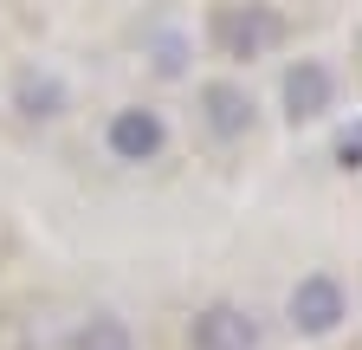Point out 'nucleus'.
Returning <instances> with one entry per match:
<instances>
[{
  "mask_svg": "<svg viewBox=\"0 0 362 350\" xmlns=\"http://www.w3.org/2000/svg\"><path fill=\"white\" fill-rule=\"evenodd\" d=\"M343 318H349V292L330 273H304L285 298V324L298 337H330V331H343Z\"/></svg>",
  "mask_w": 362,
  "mask_h": 350,
  "instance_id": "f257e3e1",
  "label": "nucleus"
},
{
  "mask_svg": "<svg viewBox=\"0 0 362 350\" xmlns=\"http://www.w3.org/2000/svg\"><path fill=\"white\" fill-rule=\"evenodd\" d=\"M279 39H285V20L272 13V7H259V0L214 13V46H220L226 59H265Z\"/></svg>",
  "mask_w": 362,
  "mask_h": 350,
  "instance_id": "f03ea898",
  "label": "nucleus"
},
{
  "mask_svg": "<svg viewBox=\"0 0 362 350\" xmlns=\"http://www.w3.org/2000/svg\"><path fill=\"white\" fill-rule=\"evenodd\" d=\"M104 149H110L117 162H129V169L156 162V156L168 149V123H162V111H149V104H123V111H110V123H104Z\"/></svg>",
  "mask_w": 362,
  "mask_h": 350,
  "instance_id": "7ed1b4c3",
  "label": "nucleus"
},
{
  "mask_svg": "<svg viewBox=\"0 0 362 350\" xmlns=\"http://www.w3.org/2000/svg\"><path fill=\"white\" fill-rule=\"evenodd\" d=\"M279 104H285L291 123L324 117V111L337 104V72H330L324 59H298V65H285V78H279Z\"/></svg>",
  "mask_w": 362,
  "mask_h": 350,
  "instance_id": "20e7f679",
  "label": "nucleus"
},
{
  "mask_svg": "<svg viewBox=\"0 0 362 350\" xmlns=\"http://www.w3.org/2000/svg\"><path fill=\"white\" fill-rule=\"evenodd\" d=\"M188 344L194 350H259V318L246 305H233V298L201 305L194 324H188Z\"/></svg>",
  "mask_w": 362,
  "mask_h": 350,
  "instance_id": "39448f33",
  "label": "nucleus"
},
{
  "mask_svg": "<svg viewBox=\"0 0 362 350\" xmlns=\"http://www.w3.org/2000/svg\"><path fill=\"white\" fill-rule=\"evenodd\" d=\"M201 123L214 130L220 143H240L246 130H252V98H246V84H226V78L201 84Z\"/></svg>",
  "mask_w": 362,
  "mask_h": 350,
  "instance_id": "423d86ee",
  "label": "nucleus"
},
{
  "mask_svg": "<svg viewBox=\"0 0 362 350\" xmlns=\"http://www.w3.org/2000/svg\"><path fill=\"white\" fill-rule=\"evenodd\" d=\"M13 111L33 117V123L65 117V84H59L52 72H20V84H13Z\"/></svg>",
  "mask_w": 362,
  "mask_h": 350,
  "instance_id": "0eeeda50",
  "label": "nucleus"
},
{
  "mask_svg": "<svg viewBox=\"0 0 362 350\" xmlns=\"http://www.w3.org/2000/svg\"><path fill=\"white\" fill-rule=\"evenodd\" d=\"M71 350H136V331H129L123 318H110V312H98V318H84V324H78V337H71Z\"/></svg>",
  "mask_w": 362,
  "mask_h": 350,
  "instance_id": "6e6552de",
  "label": "nucleus"
},
{
  "mask_svg": "<svg viewBox=\"0 0 362 350\" xmlns=\"http://www.w3.org/2000/svg\"><path fill=\"white\" fill-rule=\"evenodd\" d=\"M337 162H343V169H362V123H356L349 137L337 143Z\"/></svg>",
  "mask_w": 362,
  "mask_h": 350,
  "instance_id": "1a4fd4ad",
  "label": "nucleus"
}]
</instances>
